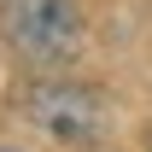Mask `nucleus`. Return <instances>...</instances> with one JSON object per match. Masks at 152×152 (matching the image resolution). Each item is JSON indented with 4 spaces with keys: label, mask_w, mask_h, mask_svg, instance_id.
<instances>
[{
    "label": "nucleus",
    "mask_w": 152,
    "mask_h": 152,
    "mask_svg": "<svg viewBox=\"0 0 152 152\" xmlns=\"http://www.w3.org/2000/svg\"><path fill=\"white\" fill-rule=\"evenodd\" d=\"M0 18H6V35L18 41V53L41 64H58L82 47V18L70 0H6Z\"/></svg>",
    "instance_id": "2"
},
{
    "label": "nucleus",
    "mask_w": 152,
    "mask_h": 152,
    "mask_svg": "<svg viewBox=\"0 0 152 152\" xmlns=\"http://www.w3.org/2000/svg\"><path fill=\"white\" fill-rule=\"evenodd\" d=\"M0 152H18V146H0Z\"/></svg>",
    "instance_id": "3"
},
{
    "label": "nucleus",
    "mask_w": 152,
    "mask_h": 152,
    "mask_svg": "<svg viewBox=\"0 0 152 152\" xmlns=\"http://www.w3.org/2000/svg\"><path fill=\"white\" fill-rule=\"evenodd\" d=\"M146 140H152V134H146Z\"/></svg>",
    "instance_id": "4"
},
{
    "label": "nucleus",
    "mask_w": 152,
    "mask_h": 152,
    "mask_svg": "<svg viewBox=\"0 0 152 152\" xmlns=\"http://www.w3.org/2000/svg\"><path fill=\"white\" fill-rule=\"evenodd\" d=\"M23 117L58 146H99L111 134V111L94 88L82 82H29L23 88Z\"/></svg>",
    "instance_id": "1"
}]
</instances>
